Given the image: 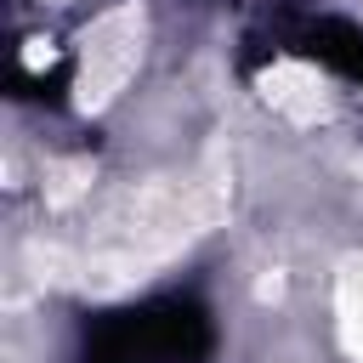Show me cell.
<instances>
[{
	"label": "cell",
	"mask_w": 363,
	"mask_h": 363,
	"mask_svg": "<svg viewBox=\"0 0 363 363\" xmlns=\"http://www.w3.org/2000/svg\"><path fill=\"white\" fill-rule=\"evenodd\" d=\"M216 323L193 295H159L85 323L74 363H204Z\"/></svg>",
	"instance_id": "cell-1"
},
{
	"label": "cell",
	"mask_w": 363,
	"mask_h": 363,
	"mask_svg": "<svg viewBox=\"0 0 363 363\" xmlns=\"http://www.w3.org/2000/svg\"><path fill=\"white\" fill-rule=\"evenodd\" d=\"M272 40H278L284 51H295V57H306V62H323L329 74L363 85V28H357V23L329 17V11H301V17L278 23Z\"/></svg>",
	"instance_id": "cell-2"
}]
</instances>
